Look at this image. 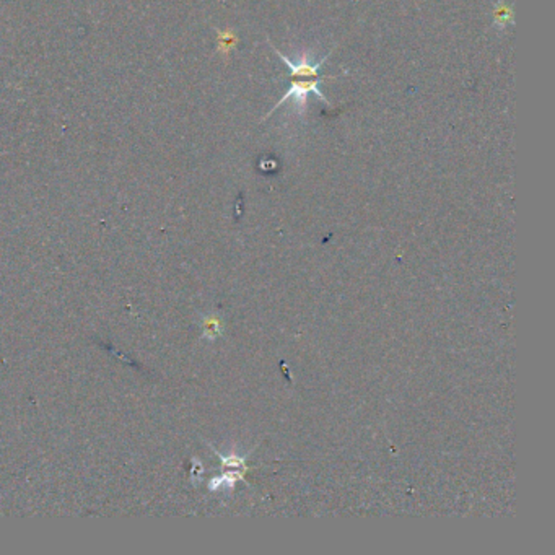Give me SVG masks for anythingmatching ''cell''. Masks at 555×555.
Masks as SVG:
<instances>
[{
	"label": "cell",
	"mask_w": 555,
	"mask_h": 555,
	"mask_svg": "<svg viewBox=\"0 0 555 555\" xmlns=\"http://www.w3.org/2000/svg\"><path fill=\"white\" fill-rule=\"evenodd\" d=\"M332 78H336V77H329V75H326V77H290V83H292V85H290L288 91L285 93L282 98H280L277 105L274 106L271 111H269V114L266 117L272 116L274 111L279 110V108L282 106V103H285L287 100H293L295 105H297L299 110L303 111L304 108H306V100L311 93L313 95H316L319 100L324 103V105L331 106V103H329L326 100V96L323 95L321 88H319V83H321L323 80H332Z\"/></svg>",
	"instance_id": "1"
}]
</instances>
